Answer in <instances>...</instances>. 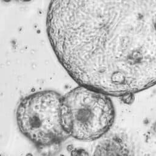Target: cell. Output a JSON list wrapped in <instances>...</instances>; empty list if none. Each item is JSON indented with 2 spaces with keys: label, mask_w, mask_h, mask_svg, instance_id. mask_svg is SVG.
<instances>
[{
  "label": "cell",
  "mask_w": 156,
  "mask_h": 156,
  "mask_svg": "<svg viewBox=\"0 0 156 156\" xmlns=\"http://www.w3.org/2000/svg\"><path fill=\"white\" fill-rule=\"evenodd\" d=\"M46 30L79 85L122 98L156 84V0H51Z\"/></svg>",
  "instance_id": "6da1fadb"
},
{
  "label": "cell",
  "mask_w": 156,
  "mask_h": 156,
  "mask_svg": "<svg viewBox=\"0 0 156 156\" xmlns=\"http://www.w3.org/2000/svg\"><path fill=\"white\" fill-rule=\"evenodd\" d=\"M62 100L55 91H40L25 96L16 108L20 131L43 155H55L69 137L61 121Z\"/></svg>",
  "instance_id": "7a4b0ae2"
},
{
  "label": "cell",
  "mask_w": 156,
  "mask_h": 156,
  "mask_svg": "<svg viewBox=\"0 0 156 156\" xmlns=\"http://www.w3.org/2000/svg\"><path fill=\"white\" fill-rule=\"evenodd\" d=\"M60 116L69 136L91 141L101 137L111 128L115 111L108 95L79 85L62 96Z\"/></svg>",
  "instance_id": "3957f363"
},
{
  "label": "cell",
  "mask_w": 156,
  "mask_h": 156,
  "mask_svg": "<svg viewBox=\"0 0 156 156\" xmlns=\"http://www.w3.org/2000/svg\"><path fill=\"white\" fill-rule=\"evenodd\" d=\"M93 156H129V152L123 140L114 136L99 143Z\"/></svg>",
  "instance_id": "277c9868"
},
{
  "label": "cell",
  "mask_w": 156,
  "mask_h": 156,
  "mask_svg": "<svg viewBox=\"0 0 156 156\" xmlns=\"http://www.w3.org/2000/svg\"><path fill=\"white\" fill-rule=\"evenodd\" d=\"M71 156H89V154L84 149L75 148L71 151Z\"/></svg>",
  "instance_id": "5b68a950"
},
{
  "label": "cell",
  "mask_w": 156,
  "mask_h": 156,
  "mask_svg": "<svg viewBox=\"0 0 156 156\" xmlns=\"http://www.w3.org/2000/svg\"><path fill=\"white\" fill-rule=\"evenodd\" d=\"M151 129H152V133H154V135H156V121H155V122L152 124Z\"/></svg>",
  "instance_id": "8992f818"
},
{
  "label": "cell",
  "mask_w": 156,
  "mask_h": 156,
  "mask_svg": "<svg viewBox=\"0 0 156 156\" xmlns=\"http://www.w3.org/2000/svg\"><path fill=\"white\" fill-rule=\"evenodd\" d=\"M15 1H20V2H29V1H30L32 0H15Z\"/></svg>",
  "instance_id": "52a82bcc"
}]
</instances>
